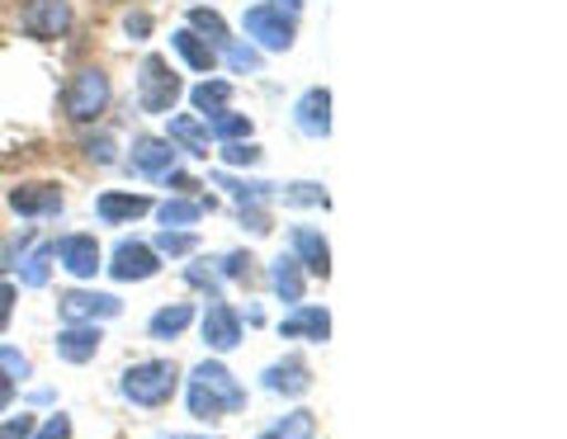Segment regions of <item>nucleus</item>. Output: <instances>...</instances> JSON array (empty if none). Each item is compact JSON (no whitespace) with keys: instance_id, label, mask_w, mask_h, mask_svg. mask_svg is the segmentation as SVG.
<instances>
[{"instance_id":"9d476101","label":"nucleus","mask_w":567,"mask_h":439,"mask_svg":"<svg viewBox=\"0 0 567 439\" xmlns=\"http://www.w3.org/2000/svg\"><path fill=\"white\" fill-rule=\"evenodd\" d=\"M293 123H298V133H308V137L331 133V91L327 85H312V91L293 104Z\"/></svg>"},{"instance_id":"7ed1b4c3","label":"nucleus","mask_w":567,"mask_h":439,"mask_svg":"<svg viewBox=\"0 0 567 439\" xmlns=\"http://www.w3.org/2000/svg\"><path fill=\"white\" fill-rule=\"evenodd\" d=\"M110 100H114L110 76H104L100 66H81L66 85V95H62V109H66L71 123H95L104 109H110Z\"/></svg>"},{"instance_id":"20e7f679","label":"nucleus","mask_w":567,"mask_h":439,"mask_svg":"<svg viewBox=\"0 0 567 439\" xmlns=\"http://www.w3.org/2000/svg\"><path fill=\"white\" fill-rule=\"evenodd\" d=\"M175 100H181V76L171 72V62L166 58H142L137 66V104H142V114H171L175 109Z\"/></svg>"},{"instance_id":"6e6552de","label":"nucleus","mask_w":567,"mask_h":439,"mask_svg":"<svg viewBox=\"0 0 567 439\" xmlns=\"http://www.w3.org/2000/svg\"><path fill=\"white\" fill-rule=\"evenodd\" d=\"M156 270H162V260H156L152 245H142V241H118L114 245L110 274L118 279V284H142V279H152Z\"/></svg>"},{"instance_id":"4be33fe9","label":"nucleus","mask_w":567,"mask_h":439,"mask_svg":"<svg viewBox=\"0 0 567 439\" xmlns=\"http://www.w3.org/2000/svg\"><path fill=\"white\" fill-rule=\"evenodd\" d=\"M52 260H58V241H43L39 251L20 260V284L24 289H43L48 274H52Z\"/></svg>"},{"instance_id":"cd10ccee","label":"nucleus","mask_w":567,"mask_h":439,"mask_svg":"<svg viewBox=\"0 0 567 439\" xmlns=\"http://www.w3.org/2000/svg\"><path fill=\"white\" fill-rule=\"evenodd\" d=\"M208 133L223 137V143H241V137H251V118L218 109V114H208Z\"/></svg>"},{"instance_id":"72a5a7b5","label":"nucleus","mask_w":567,"mask_h":439,"mask_svg":"<svg viewBox=\"0 0 567 439\" xmlns=\"http://www.w3.org/2000/svg\"><path fill=\"white\" fill-rule=\"evenodd\" d=\"M185 279H189V284H194V289H204L208 297H223V274H218V270L189 265V270H185Z\"/></svg>"},{"instance_id":"bb28decb","label":"nucleus","mask_w":567,"mask_h":439,"mask_svg":"<svg viewBox=\"0 0 567 439\" xmlns=\"http://www.w3.org/2000/svg\"><path fill=\"white\" fill-rule=\"evenodd\" d=\"M189 100H194V109L208 118V114L227 109V100H233V85H227V81H204V85H194V91H189Z\"/></svg>"},{"instance_id":"ea45409f","label":"nucleus","mask_w":567,"mask_h":439,"mask_svg":"<svg viewBox=\"0 0 567 439\" xmlns=\"http://www.w3.org/2000/svg\"><path fill=\"white\" fill-rule=\"evenodd\" d=\"M241 222H246V227H251V232H260V237H265V232H270V218H265V213H260V208H256V203H241Z\"/></svg>"},{"instance_id":"39448f33","label":"nucleus","mask_w":567,"mask_h":439,"mask_svg":"<svg viewBox=\"0 0 567 439\" xmlns=\"http://www.w3.org/2000/svg\"><path fill=\"white\" fill-rule=\"evenodd\" d=\"M71 20H76V14H71L66 0H29L24 14H20L24 33H29V39H39V43H58V39H66Z\"/></svg>"},{"instance_id":"2f4dec72","label":"nucleus","mask_w":567,"mask_h":439,"mask_svg":"<svg viewBox=\"0 0 567 439\" xmlns=\"http://www.w3.org/2000/svg\"><path fill=\"white\" fill-rule=\"evenodd\" d=\"M223 58L233 72H260V52L246 48V43H223Z\"/></svg>"},{"instance_id":"f257e3e1","label":"nucleus","mask_w":567,"mask_h":439,"mask_svg":"<svg viewBox=\"0 0 567 439\" xmlns=\"http://www.w3.org/2000/svg\"><path fill=\"white\" fill-rule=\"evenodd\" d=\"M246 407V388L227 374L223 364L204 359L199 368L189 374V416L194 420H218L227 411H241Z\"/></svg>"},{"instance_id":"7c9ffc66","label":"nucleus","mask_w":567,"mask_h":439,"mask_svg":"<svg viewBox=\"0 0 567 439\" xmlns=\"http://www.w3.org/2000/svg\"><path fill=\"white\" fill-rule=\"evenodd\" d=\"M194 245H199V237H189V232H171V227H166V232L156 237L152 251H156V255H189Z\"/></svg>"},{"instance_id":"9b49d317","label":"nucleus","mask_w":567,"mask_h":439,"mask_svg":"<svg viewBox=\"0 0 567 439\" xmlns=\"http://www.w3.org/2000/svg\"><path fill=\"white\" fill-rule=\"evenodd\" d=\"M10 208H14L20 218L62 213V189H58V185H14V189H10Z\"/></svg>"},{"instance_id":"a878e982","label":"nucleus","mask_w":567,"mask_h":439,"mask_svg":"<svg viewBox=\"0 0 567 439\" xmlns=\"http://www.w3.org/2000/svg\"><path fill=\"white\" fill-rule=\"evenodd\" d=\"M189 29L199 33V39H204L213 52H218L223 43H233V39H227V24H223V14H213V10H199V6H194V10H189Z\"/></svg>"},{"instance_id":"412c9836","label":"nucleus","mask_w":567,"mask_h":439,"mask_svg":"<svg viewBox=\"0 0 567 439\" xmlns=\"http://www.w3.org/2000/svg\"><path fill=\"white\" fill-rule=\"evenodd\" d=\"M171 143H181L189 156H208V128L194 114H175L171 118Z\"/></svg>"},{"instance_id":"5701e85b","label":"nucleus","mask_w":567,"mask_h":439,"mask_svg":"<svg viewBox=\"0 0 567 439\" xmlns=\"http://www.w3.org/2000/svg\"><path fill=\"white\" fill-rule=\"evenodd\" d=\"M189 322H194V307H189V303H175V307L156 312V317L147 322V331H152V341H175Z\"/></svg>"},{"instance_id":"393cba45","label":"nucleus","mask_w":567,"mask_h":439,"mask_svg":"<svg viewBox=\"0 0 567 439\" xmlns=\"http://www.w3.org/2000/svg\"><path fill=\"white\" fill-rule=\"evenodd\" d=\"M218 185L237 203H265V199H275V189H279V185H265V180H237V175H227V170L218 175Z\"/></svg>"},{"instance_id":"2eb2a0df","label":"nucleus","mask_w":567,"mask_h":439,"mask_svg":"<svg viewBox=\"0 0 567 439\" xmlns=\"http://www.w3.org/2000/svg\"><path fill=\"white\" fill-rule=\"evenodd\" d=\"M293 260L303 265L308 274H317V279H327L331 274V251H327V241H322V232H312V227H293Z\"/></svg>"},{"instance_id":"6ab92c4d","label":"nucleus","mask_w":567,"mask_h":439,"mask_svg":"<svg viewBox=\"0 0 567 439\" xmlns=\"http://www.w3.org/2000/svg\"><path fill=\"white\" fill-rule=\"evenodd\" d=\"M270 289L284 297V303H303V265L293 255H279L270 265Z\"/></svg>"},{"instance_id":"dca6fc26","label":"nucleus","mask_w":567,"mask_h":439,"mask_svg":"<svg viewBox=\"0 0 567 439\" xmlns=\"http://www.w3.org/2000/svg\"><path fill=\"white\" fill-rule=\"evenodd\" d=\"M265 388L270 393H284V397H303L312 388V368L303 359H284V364H270L265 368Z\"/></svg>"},{"instance_id":"f3484780","label":"nucleus","mask_w":567,"mask_h":439,"mask_svg":"<svg viewBox=\"0 0 567 439\" xmlns=\"http://www.w3.org/2000/svg\"><path fill=\"white\" fill-rule=\"evenodd\" d=\"M279 336L284 341H298V336H308V341H317L322 345L327 336H331V317L322 307H298L289 322H279Z\"/></svg>"},{"instance_id":"423d86ee","label":"nucleus","mask_w":567,"mask_h":439,"mask_svg":"<svg viewBox=\"0 0 567 439\" xmlns=\"http://www.w3.org/2000/svg\"><path fill=\"white\" fill-rule=\"evenodd\" d=\"M241 24H246V33H251L260 48H270V52L293 48V14H279L270 6H251Z\"/></svg>"},{"instance_id":"58836bf2","label":"nucleus","mask_w":567,"mask_h":439,"mask_svg":"<svg viewBox=\"0 0 567 439\" xmlns=\"http://www.w3.org/2000/svg\"><path fill=\"white\" fill-rule=\"evenodd\" d=\"M33 439H71V416H62V411H58V416H52L39 435H33Z\"/></svg>"},{"instance_id":"c03bdc74","label":"nucleus","mask_w":567,"mask_h":439,"mask_svg":"<svg viewBox=\"0 0 567 439\" xmlns=\"http://www.w3.org/2000/svg\"><path fill=\"white\" fill-rule=\"evenodd\" d=\"M270 10H279V14H298V10H303V0H275Z\"/></svg>"},{"instance_id":"f8f14e48","label":"nucleus","mask_w":567,"mask_h":439,"mask_svg":"<svg viewBox=\"0 0 567 439\" xmlns=\"http://www.w3.org/2000/svg\"><path fill=\"white\" fill-rule=\"evenodd\" d=\"M58 260L66 265V274H76V279H95L104 270L95 237H62L58 241Z\"/></svg>"},{"instance_id":"c756f323","label":"nucleus","mask_w":567,"mask_h":439,"mask_svg":"<svg viewBox=\"0 0 567 439\" xmlns=\"http://www.w3.org/2000/svg\"><path fill=\"white\" fill-rule=\"evenodd\" d=\"M284 203H303V208H327V189L322 185H312V180H298V185H289L284 189Z\"/></svg>"},{"instance_id":"c9c22d12","label":"nucleus","mask_w":567,"mask_h":439,"mask_svg":"<svg viewBox=\"0 0 567 439\" xmlns=\"http://www.w3.org/2000/svg\"><path fill=\"white\" fill-rule=\"evenodd\" d=\"M260 156H265V151H260L256 143H227V147H223V161H227V166H256Z\"/></svg>"},{"instance_id":"e433bc0d","label":"nucleus","mask_w":567,"mask_h":439,"mask_svg":"<svg viewBox=\"0 0 567 439\" xmlns=\"http://www.w3.org/2000/svg\"><path fill=\"white\" fill-rule=\"evenodd\" d=\"M251 265H256V260L246 255V251H233V255L218 260V274L223 279H251Z\"/></svg>"},{"instance_id":"37998d69","label":"nucleus","mask_w":567,"mask_h":439,"mask_svg":"<svg viewBox=\"0 0 567 439\" xmlns=\"http://www.w3.org/2000/svg\"><path fill=\"white\" fill-rule=\"evenodd\" d=\"M10 401H14V383H10L6 374H0V411H6V407H10Z\"/></svg>"},{"instance_id":"473e14b6","label":"nucleus","mask_w":567,"mask_h":439,"mask_svg":"<svg viewBox=\"0 0 567 439\" xmlns=\"http://www.w3.org/2000/svg\"><path fill=\"white\" fill-rule=\"evenodd\" d=\"M0 374H6L10 383H24L33 368H29V359L20 355V349H10V345H0Z\"/></svg>"},{"instance_id":"0eeeda50","label":"nucleus","mask_w":567,"mask_h":439,"mask_svg":"<svg viewBox=\"0 0 567 439\" xmlns=\"http://www.w3.org/2000/svg\"><path fill=\"white\" fill-rule=\"evenodd\" d=\"M58 312H62V322L66 326H81V322H110V317H118L123 312V303L114 293H66L62 303H58Z\"/></svg>"},{"instance_id":"ddd939ff","label":"nucleus","mask_w":567,"mask_h":439,"mask_svg":"<svg viewBox=\"0 0 567 439\" xmlns=\"http://www.w3.org/2000/svg\"><path fill=\"white\" fill-rule=\"evenodd\" d=\"M133 170L137 175H152V180H162L166 170H175L171 137H137V143H133Z\"/></svg>"},{"instance_id":"79ce46f5","label":"nucleus","mask_w":567,"mask_h":439,"mask_svg":"<svg viewBox=\"0 0 567 439\" xmlns=\"http://www.w3.org/2000/svg\"><path fill=\"white\" fill-rule=\"evenodd\" d=\"M10 312H14V284H0V331L10 326Z\"/></svg>"},{"instance_id":"a211bd4d","label":"nucleus","mask_w":567,"mask_h":439,"mask_svg":"<svg viewBox=\"0 0 567 439\" xmlns=\"http://www.w3.org/2000/svg\"><path fill=\"white\" fill-rule=\"evenodd\" d=\"M100 218L110 222V227H118V222H133V218H142V213H152V199L147 195H118V189H110V195H100Z\"/></svg>"},{"instance_id":"f704fd0d","label":"nucleus","mask_w":567,"mask_h":439,"mask_svg":"<svg viewBox=\"0 0 567 439\" xmlns=\"http://www.w3.org/2000/svg\"><path fill=\"white\" fill-rule=\"evenodd\" d=\"M85 156H91L95 166H114V161H118V147H114V137H110V133L91 137V143H85Z\"/></svg>"},{"instance_id":"1a4fd4ad","label":"nucleus","mask_w":567,"mask_h":439,"mask_svg":"<svg viewBox=\"0 0 567 439\" xmlns=\"http://www.w3.org/2000/svg\"><path fill=\"white\" fill-rule=\"evenodd\" d=\"M204 341H208V349H218V355L241 345V317H237V307L223 303V297H213L208 312H204Z\"/></svg>"},{"instance_id":"aec40b11","label":"nucleus","mask_w":567,"mask_h":439,"mask_svg":"<svg viewBox=\"0 0 567 439\" xmlns=\"http://www.w3.org/2000/svg\"><path fill=\"white\" fill-rule=\"evenodd\" d=\"M171 43H175V52H181V58L194 66V72H213V62H218V52H213L194 29H175Z\"/></svg>"},{"instance_id":"4468645a","label":"nucleus","mask_w":567,"mask_h":439,"mask_svg":"<svg viewBox=\"0 0 567 439\" xmlns=\"http://www.w3.org/2000/svg\"><path fill=\"white\" fill-rule=\"evenodd\" d=\"M100 326L95 322H81V326H66V331H58V355L66 359V364H91L95 355H100Z\"/></svg>"},{"instance_id":"a19ab883","label":"nucleus","mask_w":567,"mask_h":439,"mask_svg":"<svg viewBox=\"0 0 567 439\" xmlns=\"http://www.w3.org/2000/svg\"><path fill=\"white\" fill-rule=\"evenodd\" d=\"M123 29H128L133 39H147V33H152V14H128V20H123Z\"/></svg>"},{"instance_id":"f03ea898","label":"nucleus","mask_w":567,"mask_h":439,"mask_svg":"<svg viewBox=\"0 0 567 439\" xmlns=\"http://www.w3.org/2000/svg\"><path fill=\"white\" fill-rule=\"evenodd\" d=\"M123 397L133 401V407H166L181 388V368L171 359H147V364H133L128 374H123Z\"/></svg>"},{"instance_id":"4c0bfd02","label":"nucleus","mask_w":567,"mask_h":439,"mask_svg":"<svg viewBox=\"0 0 567 439\" xmlns=\"http://www.w3.org/2000/svg\"><path fill=\"white\" fill-rule=\"evenodd\" d=\"M0 439H33V416H10L6 426H0Z\"/></svg>"},{"instance_id":"c85d7f7f","label":"nucleus","mask_w":567,"mask_h":439,"mask_svg":"<svg viewBox=\"0 0 567 439\" xmlns=\"http://www.w3.org/2000/svg\"><path fill=\"white\" fill-rule=\"evenodd\" d=\"M312 430H317V420H312V411H293V416H284L279 426H270L260 439H312Z\"/></svg>"},{"instance_id":"b1692460","label":"nucleus","mask_w":567,"mask_h":439,"mask_svg":"<svg viewBox=\"0 0 567 439\" xmlns=\"http://www.w3.org/2000/svg\"><path fill=\"white\" fill-rule=\"evenodd\" d=\"M208 199H166L162 208H156V218H162L166 227H189V222H199L208 213Z\"/></svg>"}]
</instances>
